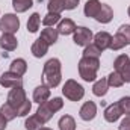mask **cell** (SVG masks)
<instances>
[{"label":"cell","mask_w":130,"mask_h":130,"mask_svg":"<svg viewBox=\"0 0 130 130\" xmlns=\"http://www.w3.org/2000/svg\"><path fill=\"white\" fill-rule=\"evenodd\" d=\"M107 85H109V88H121L126 82H124V79L121 77V74L118 73V71H112L107 77Z\"/></svg>","instance_id":"cell-22"},{"label":"cell","mask_w":130,"mask_h":130,"mask_svg":"<svg viewBox=\"0 0 130 130\" xmlns=\"http://www.w3.org/2000/svg\"><path fill=\"white\" fill-rule=\"evenodd\" d=\"M30 109H32V101L26 98L24 103L17 107V117H27L29 112H30Z\"/></svg>","instance_id":"cell-31"},{"label":"cell","mask_w":130,"mask_h":130,"mask_svg":"<svg viewBox=\"0 0 130 130\" xmlns=\"http://www.w3.org/2000/svg\"><path fill=\"white\" fill-rule=\"evenodd\" d=\"M61 14H55V12H47V15L42 18V24L45 27H53L55 24H58L61 21Z\"/></svg>","instance_id":"cell-29"},{"label":"cell","mask_w":130,"mask_h":130,"mask_svg":"<svg viewBox=\"0 0 130 130\" xmlns=\"http://www.w3.org/2000/svg\"><path fill=\"white\" fill-rule=\"evenodd\" d=\"M118 130H130V115H126L123 118V121L118 126Z\"/></svg>","instance_id":"cell-36"},{"label":"cell","mask_w":130,"mask_h":130,"mask_svg":"<svg viewBox=\"0 0 130 130\" xmlns=\"http://www.w3.org/2000/svg\"><path fill=\"white\" fill-rule=\"evenodd\" d=\"M9 71H12L14 74L23 77V76L26 74V71H27V62H26L23 58H17V59H14V61L11 62Z\"/></svg>","instance_id":"cell-18"},{"label":"cell","mask_w":130,"mask_h":130,"mask_svg":"<svg viewBox=\"0 0 130 130\" xmlns=\"http://www.w3.org/2000/svg\"><path fill=\"white\" fill-rule=\"evenodd\" d=\"M79 115L83 121H92L97 117V104L94 101H85L79 110Z\"/></svg>","instance_id":"cell-9"},{"label":"cell","mask_w":130,"mask_h":130,"mask_svg":"<svg viewBox=\"0 0 130 130\" xmlns=\"http://www.w3.org/2000/svg\"><path fill=\"white\" fill-rule=\"evenodd\" d=\"M127 14H129V17H130V6H129V9H127Z\"/></svg>","instance_id":"cell-40"},{"label":"cell","mask_w":130,"mask_h":130,"mask_svg":"<svg viewBox=\"0 0 130 130\" xmlns=\"http://www.w3.org/2000/svg\"><path fill=\"white\" fill-rule=\"evenodd\" d=\"M24 127H26V130H39L41 127H44V123H42L41 118L35 113V115H30V117L26 118Z\"/></svg>","instance_id":"cell-21"},{"label":"cell","mask_w":130,"mask_h":130,"mask_svg":"<svg viewBox=\"0 0 130 130\" xmlns=\"http://www.w3.org/2000/svg\"><path fill=\"white\" fill-rule=\"evenodd\" d=\"M62 107H64V100L61 97H53L52 100L48 98L47 101H44V103L39 104V107H38V110H36V115H38V117L41 118V121L45 124V123H48V121L53 118V115H55L56 112H59Z\"/></svg>","instance_id":"cell-3"},{"label":"cell","mask_w":130,"mask_h":130,"mask_svg":"<svg viewBox=\"0 0 130 130\" xmlns=\"http://www.w3.org/2000/svg\"><path fill=\"white\" fill-rule=\"evenodd\" d=\"M0 113H2L8 121H12V120H15V118H17V110H15V107H14V106H11L8 101H6V103H3V104L0 106Z\"/></svg>","instance_id":"cell-24"},{"label":"cell","mask_w":130,"mask_h":130,"mask_svg":"<svg viewBox=\"0 0 130 130\" xmlns=\"http://www.w3.org/2000/svg\"><path fill=\"white\" fill-rule=\"evenodd\" d=\"M121 115H123V112H121L118 103L109 104V106L104 109V113H103V117H104V120H106L107 123H115V121H118Z\"/></svg>","instance_id":"cell-14"},{"label":"cell","mask_w":130,"mask_h":130,"mask_svg":"<svg viewBox=\"0 0 130 130\" xmlns=\"http://www.w3.org/2000/svg\"><path fill=\"white\" fill-rule=\"evenodd\" d=\"M101 50L98 48L97 45L94 44V42H91V44H88L86 47H85V50H83V56H89V58H97L100 59V56H101Z\"/></svg>","instance_id":"cell-30"},{"label":"cell","mask_w":130,"mask_h":130,"mask_svg":"<svg viewBox=\"0 0 130 130\" xmlns=\"http://www.w3.org/2000/svg\"><path fill=\"white\" fill-rule=\"evenodd\" d=\"M58 126H59V130H76V121L71 115H64L61 117Z\"/></svg>","instance_id":"cell-25"},{"label":"cell","mask_w":130,"mask_h":130,"mask_svg":"<svg viewBox=\"0 0 130 130\" xmlns=\"http://www.w3.org/2000/svg\"><path fill=\"white\" fill-rule=\"evenodd\" d=\"M50 95H52L50 86H47L45 83H44V85H39V86H36V88L33 89V101L38 103V104L47 101V100L50 98Z\"/></svg>","instance_id":"cell-13"},{"label":"cell","mask_w":130,"mask_h":130,"mask_svg":"<svg viewBox=\"0 0 130 130\" xmlns=\"http://www.w3.org/2000/svg\"><path fill=\"white\" fill-rule=\"evenodd\" d=\"M33 6V0H12V8L17 14H23Z\"/></svg>","instance_id":"cell-23"},{"label":"cell","mask_w":130,"mask_h":130,"mask_svg":"<svg viewBox=\"0 0 130 130\" xmlns=\"http://www.w3.org/2000/svg\"><path fill=\"white\" fill-rule=\"evenodd\" d=\"M130 62V58L127 55H120L117 59H115V62H113V68H115V71H120L124 65H127Z\"/></svg>","instance_id":"cell-33"},{"label":"cell","mask_w":130,"mask_h":130,"mask_svg":"<svg viewBox=\"0 0 130 130\" xmlns=\"http://www.w3.org/2000/svg\"><path fill=\"white\" fill-rule=\"evenodd\" d=\"M42 80L50 88H56L61 85V82H62V64L58 58H52L44 64Z\"/></svg>","instance_id":"cell-1"},{"label":"cell","mask_w":130,"mask_h":130,"mask_svg":"<svg viewBox=\"0 0 130 130\" xmlns=\"http://www.w3.org/2000/svg\"><path fill=\"white\" fill-rule=\"evenodd\" d=\"M48 47H50V45H48L42 38H38V39H35V41H33L32 47H30V53H32L35 58L41 59V58H44V56L47 55Z\"/></svg>","instance_id":"cell-10"},{"label":"cell","mask_w":130,"mask_h":130,"mask_svg":"<svg viewBox=\"0 0 130 130\" xmlns=\"http://www.w3.org/2000/svg\"><path fill=\"white\" fill-rule=\"evenodd\" d=\"M94 44L97 45L98 48L101 50V52H104V50H107L109 47H110V42H112V35L109 32H98L94 35Z\"/></svg>","instance_id":"cell-11"},{"label":"cell","mask_w":130,"mask_h":130,"mask_svg":"<svg viewBox=\"0 0 130 130\" xmlns=\"http://www.w3.org/2000/svg\"><path fill=\"white\" fill-rule=\"evenodd\" d=\"M20 29V18L17 14H5L0 18V30L3 33H15Z\"/></svg>","instance_id":"cell-5"},{"label":"cell","mask_w":130,"mask_h":130,"mask_svg":"<svg viewBox=\"0 0 130 130\" xmlns=\"http://www.w3.org/2000/svg\"><path fill=\"white\" fill-rule=\"evenodd\" d=\"M39 130H53V129H50V127H41Z\"/></svg>","instance_id":"cell-39"},{"label":"cell","mask_w":130,"mask_h":130,"mask_svg":"<svg viewBox=\"0 0 130 130\" xmlns=\"http://www.w3.org/2000/svg\"><path fill=\"white\" fill-rule=\"evenodd\" d=\"M6 124H8V120L0 113V130H5L6 129Z\"/></svg>","instance_id":"cell-38"},{"label":"cell","mask_w":130,"mask_h":130,"mask_svg":"<svg viewBox=\"0 0 130 130\" xmlns=\"http://www.w3.org/2000/svg\"><path fill=\"white\" fill-rule=\"evenodd\" d=\"M47 9H48V12L61 14L62 11H65V0H48Z\"/></svg>","instance_id":"cell-28"},{"label":"cell","mask_w":130,"mask_h":130,"mask_svg":"<svg viewBox=\"0 0 130 130\" xmlns=\"http://www.w3.org/2000/svg\"><path fill=\"white\" fill-rule=\"evenodd\" d=\"M76 29H77V26H76V23L71 20V18H64V20H61L59 23H58V27H56V30L59 35H73V33L76 32Z\"/></svg>","instance_id":"cell-15"},{"label":"cell","mask_w":130,"mask_h":130,"mask_svg":"<svg viewBox=\"0 0 130 130\" xmlns=\"http://www.w3.org/2000/svg\"><path fill=\"white\" fill-rule=\"evenodd\" d=\"M126 45H129L127 44V41L123 38V35H120V33L117 32L113 36H112V42H110V50H113V52H117V50H121V48H124Z\"/></svg>","instance_id":"cell-27"},{"label":"cell","mask_w":130,"mask_h":130,"mask_svg":"<svg viewBox=\"0 0 130 130\" xmlns=\"http://www.w3.org/2000/svg\"><path fill=\"white\" fill-rule=\"evenodd\" d=\"M24 100H26V91H24L23 86L11 88L9 94H8V103H9L11 106H14L15 110H17L18 106H21V104L24 103Z\"/></svg>","instance_id":"cell-7"},{"label":"cell","mask_w":130,"mask_h":130,"mask_svg":"<svg viewBox=\"0 0 130 130\" xmlns=\"http://www.w3.org/2000/svg\"><path fill=\"white\" fill-rule=\"evenodd\" d=\"M0 47L5 52H14L18 47V41L14 33H3L0 36Z\"/></svg>","instance_id":"cell-12"},{"label":"cell","mask_w":130,"mask_h":130,"mask_svg":"<svg viewBox=\"0 0 130 130\" xmlns=\"http://www.w3.org/2000/svg\"><path fill=\"white\" fill-rule=\"evenodd\" d=\"M39 24H41V15L38 12H33L27 20V30L30 33H36L39 29Z\"/></svg>","instance_id":"cell-26"},{"label":"cell","mask_w":130,"mask_h":130,"mask_svg":"<svg viewBox=\"0 0 130 130\" xmlns=\"http://www.w3.org/2000/svg\"><path fill=\"white\" fill-rule=\"evenodd\" d=\"M112 18H113L112 8L109 5H106V3H101V9H100V12L97 14L95 20H97L98 23H101V24H107V23L112 21Z\"/></svg>","instance_id":"cell-17"},{"label":"cell","mask_w":130,"mask_h":130,"mask_svg":"<svg viewBox=\"0 0 130 130\" xmlns=\"http://www.w3.org/2000/svg\"><path fill=\"white\" fill-rule=\"evenodd\" d=\"M0 85L3 88H15V86H23V77L14 74L12 71H6L0 76Z\"/></svg>","instance_id":"cell-8"},{"label":"cell","mask_w":130,"mask_h":130,"mask_svg":"<svg viewBox=\"0 0 130 130\" xmlns=\"http://www.w3.org/2000/svg\"><path fill=\"white\" fill-rule=\"evenodd\" d=\"M100 68V59L82 56L79 61V76L85 82H94L97 77V71Z\"/></svg>","instance_id":"cell-2"},{"label":"cell","mask_w":130,"mask_h":130,"mask_svg":"<svg viewBox=\"0 0 130 130\" xmlns=\"http://www.w3.org/2000/svg\"><path fill=\"white\" fill-rule=\"evenodd\" d=\"M94 39V33L91 29L85 27V26H79L76 29V32L73 33V41L76 45H80V47H86L88 44H91Z\"/></svg>","instance_id":"cell-6"},{"label":"cell","mask_w":130,"mask_h":130,"mask_svg":"<svg viewBox=\"0 0 130 130\" xmlns=\"http://www.w3.org/2000/svg\"><path fill=\"white\" fill-rule=\"evenodd\" d=\"M101 9V2L100 0H88L85 3V8H83V14L85 17L88 18H95L97 14Z\"/></svg>","instance_id":"cell-16"},{"label":"cell","mask_w":130,"mask_h":130,"mask_svg":"<svg viewBox=\"0 0 130 130\" xmlns=\"http://www.w3.org/2000/svg\"><path fill=\"white\" fill-rule=\"evenodd\" d=\"M118 33L123 35V38L127 41V44L130 45V24H123V26H120Z\"/></svg>","instance_id":"cell-34"},{"label":"cell","mask_w":130,"mask_h":130,"mask_svg":"<svg viewBox=\"0 0 130 130\" xmlns=\"http://www.w3.org/2000/svg\"><path fill=\"white\" fill-rule=\"evenodd\" d=\"M118 106H120V109H121V112L124 115H130V95L120 98L118 100Z\"/></svg>","instance_id":"cell-32"},{"label":"cell","mask_w":130,"mask_h":130,"mask_svg":"<svg viewBox=\"0 0 130 130\" xmlns=\"http://www.w3.org/2000/svg\"><path fill=\"white\" fill-rule=\"evenodd\" d=\"M79 2H80V0H65V9H67V11L76 9L77 5H79Z\"/></svg>","instance_id":"cell-37"},{"label":"cell","mask_w":130,"mask_h":130,"mask_svg":"<svg viewBox=\"0 0 130 130\" xmlns=\"http://www.w3.org/2000/svg\"><path fill=\"white\" fill-rule=\"evenodd\" d=\"M107 89H109V85H107V79L106 77H101L95 80L94 86H92V94L95 97H104L107 94Z\"/></svg>","instance_id":"cell-19"},{"label":"cell","mask_w":130,"mask_h":130,"mask_svg":"<svg viewBox=\"0 0 130 130\" xmlns=\"http://www.w3.org/2000/svg\"><path fill=\"white\" fill-rule=\"evenodd\" d=\"M62 94L70 101H80L85 95V88L80 83H77L74 79H68L65 80L64 86H62Z\"/></svg>","instance_id":"cell-4"},{"label":"cell","mask_w":130,"mask_h":130,"mask_svg":"<svg viewBox=\"0 0 130 130\" xmlns=\"http://www.w3.org/2000/svg\"><path fill=\"white\" fill-rule=\"evenodd\" d=\"M118 73L121 74V77L124 79V82H126V83H130V62L127 65H124Z\"/></svg>","instance_id":"cell-35"},{"label":"cell","mask_w":130,"mask_h":130,"mask_svg":"<svg viewBox=\"0 0 130 130\" xmlns=\"http://www.w3.org/2000/svg\"><path fill=\"white\" fill-rule=\"evenodd\" d=\"M39 38H42L48 45H53V44H56V41L59 38V33H58V30L55 27H45V29L41 30V36Z\"/></svg>","instance_id":"cell-20"}]
</instances>
